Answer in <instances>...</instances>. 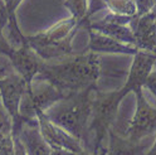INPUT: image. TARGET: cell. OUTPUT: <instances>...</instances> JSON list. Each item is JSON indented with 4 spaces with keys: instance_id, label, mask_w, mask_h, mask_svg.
<instances>
[{
    "instance_id": "1",
    "label": "cell",
    "mask_w": 156,
    "mask_h": 155,
    "mask_svg": "<svg viewBox=\"0 0 156 155\" xmlns=\"http://www.w3.org/2000/svg\"><path fill=\"white\" fill-rule=\"evenodd\" d=\"M101 56L84 51L52 62H45L37 80L53 85L66 97L97 87L101 76Z\"/></svg>"
},
{
    "instance_id": "2",
    "label": "cell",
    "mask_w": 156,
    "mask_h": 155,
    "mask_svg": "<svg viewBox=\"0 0 156 155\" xmlns=\"http://www.w3.org/2000/svg\"><path fill=\"white\" fill-rule=\"evenodd\" d=\"M125 95L121 90L102 92L96 91L92 105L91 119L88 129L83 141V146L87 151L94 155H103L106 150L108 134L113 129L121 101Z\"/></svg>"
},
{
    "instance_id": "3",
    "label": "cell",
    "mask_w": 156,
    "mask_h": 155,
    "mask_svg": "<svg viewBox=\"0 0 156 155\" xmlns=\"http://www.w3.org/2000/svg\"><path fill=\"white\" fill-rule=\"evenodd\" d=\"M97 87L67 96L48 110L44 116L82 144L91 119L92 105Z\"/></svg>"
},
{
    "instance_id": "4",
    "label": "cell",
    "mask_w": 156,
    "mask_h": 155,
    "mask_svg": "<svg viewBox=\"0 0 156 155\" xmlns=\"http://www.w3.org/2000/svg\"><path fill=\"white\" fill-rule=\"evenodd\" d=\"M66 96L51 83L35 80L28 85L19 106V117L16 121H35L44 115L53 105Z\"/></svg>"
},
{
    "instance_id": "5",
    "label": "cell",
    "mask_w": 156,
    "mask_h": 155,
    "mask_svg": "<svg viewBox=\"0 0 156 155\" xmlns=\"http://www.w3.org/2000/svg\"><path fill=\"white\" fill-rule=\"evenodd\" d=\"M136 110L123 135L131 141H144L156 135V107L146 99L144 90L136 91Z\"/></svg>"
},
{
    "instance_id": "6",
    "label": "cell",
    "mask_w": 156,
    "mask_h": 155,
    "mask_svg": "<svg viewBox=\"0 0 156 155\" xmlns=\"http://www.w3.org/2000/svg\"><path fill=\"white\" fill-rule=\"evenodd\" d=\"M28 83L19 76L10 64L0 67V103L15 122L19 117V106Z\"/></svg>"
},
{
    "instance_id": "7",
    "label": "cell",
    "mask_w": 156,
    "mask_h": 155,
    "mask_svg": "<svg viewBox=\"0 0 156 155\" xmlns=\"http://www.w3.org/2000/svg\"><path fill=\"white\" fill-rule=\"evenodd\" d=\"M3 56L8 59L12 68L28 85H30L33 81L38 78V76L41 74L43 66L45 63V61L42 59L27 42L20 47L9 45L3 52Z\"/></svg>"
},
{
    "instance_id": "8",
    "label": "cell",
    "mask_w": 156,
    "mask_h": 155,
    "mask_svg": "<svg viewBox=\"0 0 156 155\" xmlns=\"http://www.w3.org/2000/svg\"><path fill=\"white\" fill-rule=\"evenodd\" d=\"M38 126L42 136L52 150H63L71 154H77L86 150L80 140H77L67 131L49 121L44 115H41L38 117Z\"/></svg>"
},
{
    "instance_id": "9",
    "label": "cell",
    "mask_w": 156,
    "mask_h": 155,
    "mask_svg": "<svg viewBox=\"0 0 156 155\" xmlns=\"http://www.w3.org/2000/svg\"><path fill=\"white\" fill-rule=\"evenodd\" d=\"M155 64H156V56L154 53L139 51L133 56V59L127 74V80L120 88L121 92L125 95V97L131 92L135 93L136 91L144 90L145 83L147 81L150 73L152 72Z\"/></svg>"
},
{
    "instance_id": "10",
    "label": "cell",
    "mask_w": 156,
    "mask_h": 155,
    "mask_svg": "<svg viewBox=\"0 0 156 155\" xmlns=\"http://www.w3.org/2000/svg\"><path fill=\"white\" fill-rule=\"evenodd\" d=\"M132 19L133 18L117 16L108 13L102 19H98V20H90L88 25L86 28H91L93 31L100 32L117 42L135 47V37L130 27Z\"/></svg>"
},
{
    "instance_id": "11",
    "label": "cell",
    "mask_w": 156,
    "mask_h": 155,
    "mask_svg": "<svg viewBox=\"0 0 156 155\" xmlns=\"http://www.w3.org/2000/svg\"><path fill=\"white\" fill-rule=\"evenodd\" d=\"M14 134L20 139L27 155H51L52 149L42 136L35 121H15Z\"/></svg>"
},
{
    "instance_id": "12",
    "label": "cell",
    "mask_w": 156,
    "mask_h": 155,
    "mask_svg": "<svg viewBox=\"0 0 156 155\" xmlns=\"http://www.w3.org/2000/svg\"><path fill=\"white\" fill-rule=\"evenodd\" d=\"M78 28H81V24L74 18L71 16L68 19H63L61 22H57L51 28L45 29L44 32L27 37V43L35 51L38 48H42L44 45L52 44L55 42H61L69 37H74Z\"/></svg>"
},
{
    "instance_id": "13",
    "label": "cell",
    "mask_w": 156,
    "mask_h": 155,
    "mask_svg": "<svg viewBox=\"0 0 156 155\" xmlns=\"http://www.w3.org/2000/svg\"><path fill=\"white\" fill-rule=\"evenodd\" d=\"M130 27L135 37V47L137 51L156 53V19L151 15V13L135 16Z\"/></svg>"
},
{
    "instance_id": "14",
    "label": "cell",
    "mask_w": 156,
    "mask_h": 155,
    "mask_svg": "<svg viewBox=\"0 0 156 155\" xmlns=\"http://www.w3.org/2000/svg\"><path fill=\"white\" fill-rule=\"evenodd\" d=\"M149 140L150 139L139 142L131 141L123 134L112 129L108 134V140L103 155H146L152 145Z\"/></svg>"
},
{
    "instance_id": "15",
    "label": "cell",
    "mask_w": 156,
    "mask_h": 155,
    "mask_svg": "<svg viewBox=\"0 0 156 155\" xmlns=\"http://www.w3.org/2000/svg\"><path fill=\"white\" fill-rule=\"evenodd\" d=\"M86 29H87V32H88V44H87L86 51L97 53L100 56H101V53H117V54L135 56L139 52L137 48L133 45L117 42L100 32L93 31L91 28H86Z\"/></svg>"
},
{
    "instance_id": "16",
    "label": "cell",
    "mask_w": 156,
    "mask_h": 155,
    "mask_svg": "<svg viewBox=\"0 0 156 155\" xmlns=\"http://www.w3.org/2000/svg\"><path fill=\"white\" fill-rule=\"evenodd\" d=\"M62 5L71 13V16L81 24V27L86 28L90 23V0H64Z\"/></svg>"
},
{
    "instance_id": "17",
    "label": "cell",
    "mask_w": 156,
    "mask_h": 155,
    "mask_svg": "<svg viewBox=\"0 0 156 155\" xmlns=\"http://www.w3.org/2000/svg\"><path fill=\"white\" fill-rule=\"evenodd\" d=\"M103 6L108 12L117 16L135 18L137 16V8L135 0H105Z\"/></svg>"
},
{
    "instance_id": "18",
    "label": "cell",
    "mask_w": 156,
    "mask_h": 155,
    "mask_svg": "<svg viewBox=\"0 0 156 155\" xmlns=\"http://www.w3.org/2000/svg\"><path fill=\"white\" fill-rule=\"evenodd\" d=\"M135 4L137 8V16H142L154 10L156 6V0H135Z\"/></svg>"
},
{
    "instance_id": "19",
    "label": "cell",
    "mask_w": 156,
    "mask_h": 155,
    "mask_svg": "<svg viewBox=\"0 0 156 155\" xmlns=\"http://www.w3.org/2000/svg\"><path fill=\"white\" fill-rule=\"evenodd\" d=\"M144 88H147V90L155 96V97H156V64H155V67H154L152 72L150 73L147 81H146Z\"/></svg>"
},
{
    "instance_id": "20",
    "label": "cell",
    "mask_w": 156,
    "mask_h": 155,
    "mask_svg": "<svg viewBox=\"0 0 156 155\" xmlns=\"http://www.w3.org/2000/svg\"><path fill=\"white\" fill-rule=\"evenodd\" d=\"M10 45V43L8 42L6 37H5V33H4V25L0 23V57L3 56V52L6 49V48ZM2 62H0V67H2Z\"/></svg>"
},
{
    "instance_id": "21",
    "label": "cell",
    "mask_w": 156,
    "mask_h": 155,
    "mask_svg": "<svg viewBox=\"0 0 156 155\" xmlns=\"http://www.w3.org/2000/svg\"><path fill=\"white\" fill-rule=\"evenodd\" d=\"M103 2H105V0H90V12H88L90 20H91L92 15L101 8V5H103Z\"/></svg>"
},
{
    "instance_id": "22",
    "label": "cell",
    "mask_w": 156,
    "mask_h": 155,
    "mask_svg": "<svg viewBox=\"0 0 156 155\" xmlns=\"http://www.w3.org/2000/svg\"><path fill=\"white\" fill-rule=\"evenodd\" d=\"M14 149H15L14 155H27L25 149H24V146H23L20 139H19L15 134H14Z\"/></svg>"
},
{
    "instance_id": "23",
    "label": "cell",
    "mask_w": 156,
    "mask_h": 155,
    "mask_svg": "<svg viewBox=\"0 0 156 155\" xmlns=\"http://www.w3.org/2000/svg\"><path fill=\"white\" fill-rule=\"evenodd\" d=\"M146 155H156V136H155V139L152 141L151 148L149 149V151H147V154H146Z\"/></svg>"
},
{
    "instance_id": "24",
    "label": "cell",
    "mask_w": 156,
    "mask_h": 155,
    "mask_svg": "<svg viewBox=\"0 0 156 155\" xmlns=\"http://www.w3.org/2000/svg\"><path fill=\"white\" fill-rule=\"evenodd\" d=\"M51 155H73L68 151H63V150H52Z\"/></svg>"
},
{
    "instance_id": "25",
    "label": "cell",
    "mask_w": 156,
    "mask_h": 155,
    "mask_svg": "<svg viewBox=\"0 0 156 155\" xmlns=\"http://www.w3.org/2000/svg\"><path fill=\"white\" fill-rule=\"evenodd\" d=\"M73 155H94V154L87 151V150H83V151H81V153H77V154H73Z\"/></svg>"
},
{
    "instance_id": "26",
    "label": "cell",
    "mask_w": 156,
    "mask_h": 155,
    "mask_svg": "<svg viewBox=\"0 0 156 155\" xmlns=\"http://www.w3.org/2000/svg\"><path fill=\"white\" fill-rule=\"evenodd\" d=\"M151 15H152V16H154V18H155V19H156V6H155V8H154V10H152V12H151Z\"/></svg>"
},
{
    "instance_id": "27",
    "label": "cell",
    "mask_w": 156,
    "mask_h": 155,
    "mask_svg": "<svg viewBox=\"0 0 156 155\" xmlns=\"http://www.w3.org/2000/svg\"><path fill=\"white\" fill-rule=\"evenodd\" d=\"M3 2H4V4L8 6V5H9V3H10V0H3Z\"/></svg>"
},
{
    "instance_id": "28",
    "label": "cell",
    "mask_w": 156,
    "mask_h": 155,
    "mask_svg": "<svg viewBox=\"0 0 156 155\" xmlns=\"http://www.w3.org/2000/svg\"><path fill=\"white\" fill-rule=\"evenodd\" d=\"M54 2H57L58 4H63V2H64V0H54Z\"/></svg>"
}]
</instances>
